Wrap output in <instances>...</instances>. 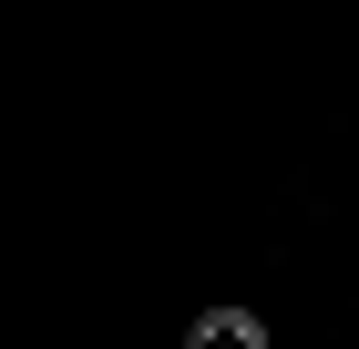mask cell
<instances>
[{"instance_id": "6da1fadb", "label": "cell", "mask_w": 359, "mask_h": 349, "mask_svg": "<svg viewBox=\"0 0 359 349\" xmlns=\"http://www.w3.org/2000/svg\"><path fill=\"white\" fill-rule=\"evenodd\" d=\"M185 349H267V339H257V319H247V308H205V319L185 329Z\"/></svg>"}]
</instances>
